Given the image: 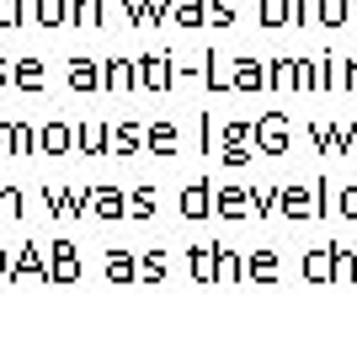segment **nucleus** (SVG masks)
<instances>
[]
</instances>
